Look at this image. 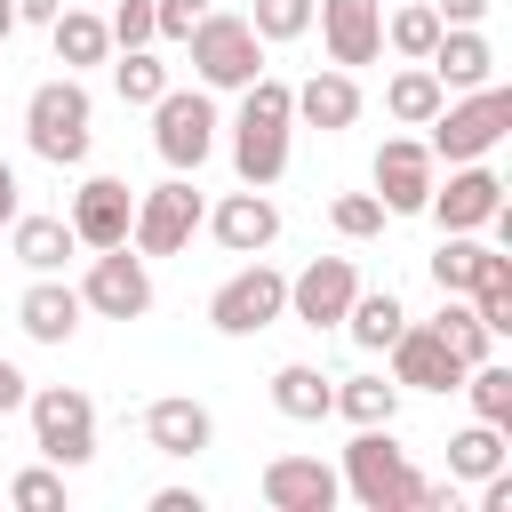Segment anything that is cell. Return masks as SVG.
I'll return each instance as SVG.
<instances>
[{"label": "cell", "mask_w": 512, "mask_h": 512, "mask_svg": "<svg viewBox=\"0 0 512 512\" xmlns=\"http://www.w3.org/2000/svg\"><path fill=\"white\" fill-rule=\"evenodd\" d=\"M384 360H392V384H400V392H456V384H464V360L440 344L432 320H408V328L384 344Z\"/></svg>", "instance_id": "13"}, {"label": "cell", "mask_w": 512, "mask_h": 512, "mask_svg": "<svg viewBox=\"0 0 512 512\" xmlns=\"http://www.w3.org/2000/svg\"><path fill=\"white\" fill-rule=\"evenodd\" d=\"M24 392H32V384H24V368H16V360H0V416H8V408H24Z\"/></svg>", "instance_id": "42"}, {"label": "cell", "mask_w": 512, "mask_h": 512, "mask_svg": "<svg viewBox=\"0 0 512 512\" xmlns=\"http://www.w3.org/2000/svg\"><path fill=\"white\" fill-rule=\"evenodd\" d=\"M8 504H16V512H64V472H56V464L16 472V480H8Z\"/></svg>", "instance_id": "37"}, {"label": "cell", "mask_w": 512, "mask_h": 512, "mask_svg": "<svg viewBox=\"0 0 512 512\" xmlns=\"http://www.w3.org/2000/svg\"><path fill=\"white\" fill-rule=\"evenodd\" d=\"M56 8H64V0H16V24H48Z\"/></svg>", "instance_id": "44"}, {"label": "cell", "mask_w": 512, "mask_h": 512, "mask_svg": "<svg viewBox=\"0 0 512 512\" xmlns=\"http://www.w3.org/2000/svg\"><path fill=\"white\" fill-rule=\"evenodd\" d=\"M456 392L472 400V416H480V424H496V432H512V368H504L496 352H488V360H472Z\"/></svg>", "instance_id": "29"}, {"label": "cell", "mask_w": 512, "mask_h": 512, "mask_svg": "<svg viewBox=\"0 0 512 512\" xmlns=\"http://www.w3.org/2000/svg\"><path fill=\"white\" fill-rule=\"evenodd\" d=\"M312 24L328 40V64H376L384 56V0H312Z\"/></svg>", "instance_id": "14"}, {"label": "cell", "mask_w": 512, "mask_h": 512, "mask_svg": "<svg viewBox=\"0 0 512 512\" xmlns=\"http://www.w3.org/2000/svg\"><path fill=\"white\" fill-rule=\"evenodd\" d=\"M184 48H192L200 88H248V80L264 72V40H256L248 16H216V8H208V16L184 32Z\"/></svg>", "instance_id": "5"}, {"label": "cell", "mask_w": 512, "mask_h": 512, "mask_svg": "<svg viewBox=\"0 0 512 512\" xmlns=\"http://www.w3.org/2000/svg\"><path fill=\"white\" fill-rule=\"evenodd\" d=\"M432 176H440V160H432L424 136H384L376 144V200H384V216H424Z\"/></svg>", "instance_id": "11"}, {"label": "cell", "mask_w": 512, "mask_h": 512, "mask_svg": "<svg viewBox=\"0 0 512 512\" xmlns=\"http://www.w3.org/2000/svg\"><path fill=\"white\" fill-rule=\"evenodd\" d=\"M200 16H208V0H152V32L160 40H184Z\"/></svg>", "instance_id": "39"}, {"label": "cell", "mask_w": 512, "mask_h": 512, "mask_svg": "<svg viewBox=\"0 0 512 512\" xmlns=\"http://www.w3.org/2000/svg\"><path fill=\"white\" fill-rule=\"evenodd\" d=\"M24 416H32V448L56 464V472H80L96 456V400L80 384H40L24 392Z\"/></svg>", "instance_id": "4"}, {"label": "cell", "mask_w": 512, "mask_h": 512, "mask_svg": "<svg viewBox=\"0 0 512 512\" xmlns=\"http://www.w3.org/2000/svg\"><path fill=\"white\" fill-rule=\"evenodd\" d=\"M496 464H504V432L472 416V424H464V432L448 440V480H488Z\"/></svg>", "instance_id": "33"}, {"label": "cell", "mask_w": 512, "mask_h": 512, "mask_svg": "<svg viewBox=\"0 0 512 512\" xmlns=\"http://www.w3.org/2000/svg\"><path fill=\"white\" fill-rule=\"evenodd\" d=\"M432 80L448 88V96H464V88H488L496 80V48H488V32L480 24H440V40H432Z\"/></svg>", "instance_id": "19"}, {"label": "cell", "mask_w": 512, "mask_h": 512, "mask_svg": "<svg viewBox=\"0 0 512 512\" xmlns=\"http://www.w3.org/2000/svg\"><path fill=\"white\" fill-rule=\"evenodd\" d=\"M432 8H440V24H480L496 0H432Z\"/></svg>", "instance_id": "41"}, {"label": "cell", "mask_w": 512, "mask_h": 512, "mask_svg": "<svg viewBox=\"0 0 512 512\" xmlns=\"http://www.w3.org/2000/svg\"><path fill=\"white\" fill-rule=\"evenodd\" d=\"M328 224H336L344 240H376V232H384V200H376V192H336V200H328Z\"/></svg>", "instance_id": "36"}, {"label": "cell", "mask_w": 512, "mask_h": 512, "mask_svg": "<svg viewBox=\"0 0 512 512\" xmlns=\"http://www.w3.org/2000/svg\"><path fill=\"white\" fill-rule=\"evenodd\" d=\"M440 104H448V88L432 80V64H400V72L384 80V112H392L400 128H424Z\"/></svg>", "instance_id": "28"}, {"label": "cell", "mask_w": 512, "mask_h": 512, "mask_svg": "<svg viewBox=\"0 0 512 512\" xmlns=\"http://www.w3.org/2000/svg\"><path fill=\"white\" fill-rule=\"evenodd\" d=\"M24 144L48 160V168H80L88 144H96V96L80 88V72H56L24 96Z\"/></svg>", "instance_id": "2"}, {"label": "cell", "mask_w": 512, "mask_h": 512, "mask_svg": "<svg viewBox=\"0 0 512 512\" xmlns=\"http://www.w3.org/2000/svg\"><path fill=\"white\" fill-rule=\"evenodd\" d=\"M272 408H280L288 424H320V416L336 408V376H320L312 360H280V368H272Z\"/></svg>", "instance_id": "24"}, {"label": "cell", "mask_w": 512, "mask_h": 512, "mask_svg": "<svg viewBox=\"0 0 512 512\" xmlns=\"http://www.w3.org/2000/svg\"><path fill=\"white\" fill-rule=\"evenodd\" d=\"M112 88H120V104H160L168 96V64L152 48H120L112 56Z\"/></svg>", "instance_id": "34"}, {"label": "cell", "mask_w": 512, "mask_h": 512, "mask_svg": "<svg viewBox=\"0 0 512 512\" xmlns=\"http://www.w3.org/2000/svg\"><path fill=\"white\" fill-rule=\"evenodd\" d=\"M352 296H360L352 256H312V264L288 280V320H304V328H344Z\"/></svg>", "instance_id": "12"}, {"label": "cell", "mask_w": 512, "mask_h": 512, "mask_svg": "<svg viewBox=\"0 0 512 512\" xmlns=\"http://www.w3.org/2000/svg\"><path fill=\"white\" fill-rule=\"evenodd\" d=\"M8 32H16V0H0V40H8Z\"/></svg>", "instance_id": "45"}, {"label": "cell", "mask_w": 512, "mask_h": 512, "mask_svg": "<svg viewBox=\"0 0 512 512\" xmlns=\"http://www.w3.org/2000/svg\"><path fill=\"white\" fill-rule=\"evenodd\" d=\"M16 208H24V200H16V168H8V160H0V232H8V224H16Z\"/></svg>", "instance_id": "43"}, {"label": "cell", "mask_w": 512, "mask_h": 512, "mask_svg": "<svg viewBox=\"0 0 512 512\" xmlns=\"http://www.w3.org/2000/svg\"><path fill=\"white\" fill-rule=\"evenodd\" d=\"M48 40H56V64H64V72H80V64H104V56H112L104 16H96V8H72V0L48 16Z\"/></svg>", "instance_id": "26"}, {"label": "cell", "mask_w": 512, "mask_h": 512, "mask_svg": "<svg viewBox=\"0 0 512 512\" xmlns=\"http://www.w3.org/2000/svg\"><path fill=\"white\" fill-rule=\"evenodd\" d=\"M200 192H192V176H168V184H152V192H136V216H128V248L136 256H176L192 232H200Z\"/></svg>", "instance_id": "8"}, {"label": "cell", "mask_w": 512, "mask_h": 512, "mask_svg": "<svg viewBox=\"0 0 512 512\" xmlns=\"http://www.w3.org/2000/svg\"><path fill=\"white\" fill-rule=\"evenodd\" d=\"M496 208H504V176H496V168H480V160H456V168H448V184L432 176V192H424V216H432L440 232H480Z\"/></svg>", "instance_id": "10"}, {"label": "cell", "mask_w": 512, "mask_h": 512, "mask_svg": "<svg viewBox=\"0 0 512 512\" xmlns=\"http://www.w3.org/2000/svg\"><path fill=\"white\" fill-rule=\"evenodd\" d=\"M208 440H216V416H208L192 392H168V400H152V408H144V448H152V456L192 464Z\"/></svg>", "instance_id": "18"}, {"label": "cell", "mask_w": 512, "mask_h": 512, "mask_svg": "<svg viewBox=\"0 0 512 512\" xmlns=\"http://www.w3.org/2000/svg\"><path fill=\"white\" fill-rule=\"evenodd\" d=\"M152 152H160L176 176H192V168L216 152V104H208V88H168V96L152 104Z\"/></svg>", "instance_id": "7"}, {"label": "cell", "mask_w": 512, "mask_h": 512, "mask_svg": "<svg viewBox=\"0 0 512 512\" xmlns=\"http://www.w3.org/2000/svg\"><path fill=\"white\" fill-rule=\"evenodd\" d=\"M104 32H112V48H152L160 32H152V0H120L112 16H104Z\"/></svg>", "instance_id": "38"}, {"label": "cell", "mask_w": 512, "mask_h": 512, "mask_svg": "<svg viewBox=\"0 0 512 512\" xmlns=\"http://www.w3.org/2000/svg\"><path fill=\"white\" fill-rule=\"evenodd\" d=\"M432 328H440V344H448V352H456L464 368L496 352V336H488V320L472 312V296H440V320H432Z\"/></svg>", "instance_id": "31"}, {"label": "cell", "mask_w": 512, "mask_h": 512, "mask_svg": "<svg viewBox=\"0 0 512 512\" xmlns=\"http://www.w3.org/2000/svg\"><path fill=\"white\" fill-rule=\"evenodd\" d=\"M336 480H344V496L360 512H440L448 504V480H424L408 464V448L392 440V424H352Z\"/></svg>", "instance_id": "1"}, {"label": "cell", "mask_w": 512, "mask_h": 512, "mask_svg": "<svg viewBox=\"0 0 512 512\" xmlns=\"http://www.w3.org/2000/svg\"><path fill=\"white\" fill-rule=\"evenodd\" d=\"M288 104H296L304 128H328V136H336V128L360 120V80H352L344 64H328V72H312L304 88H288Z\"/></svg>", "instance_id": "21"}, {"label": "cell", "mask_w": 512, "mask_h": 512, "mask_svg": "<svg viewBox=\"0 0 512 512\" xmlns=\"http://www.w3.org/2000/svg\"><path fill=\"white\" fill-rule=\"evenodd\" d=\"M504 272H512V256L504 248H480L472 232H448L440 256H432V288L440 296H472L480 280H504Z\"/></svg>", "instance_id": "22"}, {"label": "cell", "mask_w": 512, "mask_h": 512, "mask_svg": "<svg viewBox=\"0 0 512 512\" xmlns=\"http://www.w3.org/2000/svg\"><path fill=\"white\" fill-rule=\"evenodd\" d=\"M72 248H80V240H72L64 216H24V208H16V224H8V256H16L24 272H64Z\"/></svg>", "instance_id": "25"}, {"label": "cell", "mask_w": 512, "mask_h": 512, "mask_svg": "<svg viewBox=\"0 0 512 512\" xmlns=\"http://www.w3.org/2000/svg\"><path fill=\"white\" fill-rule=\"evenodd\" d=\"M200 224L216 232V248H224V256H264V248L280 240V208H272V192H256V184L224 192Z\"/></svg>", "instance_id": "15"}, {"label": "cell", "mask_w": 512, "mask_h": 512, "mask_svg": "<svg viewBox=\"0 0 512 512\" xmlns=\"http://www.w3.org/2000/svg\"><path fill=\"white\" fill-rule=\"evenodd\" d=\"M432 40H440V8H432V0H408V8H392V16H384V48H392V56L424 64V56H432Z\"/></svg>", "instance_id": "32"}, {"label": "cell", "mask_w": 512, "mask_h": 512, "mask_svg": "<svg viewBox=\"0 0 512 512\" xmlns=\"http://www.w3.org/2000/svg\"><path fill=\"white\" fill-rule=\"evenodd\" d=\"M328 416H344V424H392L400 416V384L392 376H344Z\"/></svg>", "instance_id": "30"}, {"label": "cell", "mask_w": 512, "mask_h": 512, "mask_svg": "<svg viewBox=\"0 0 512 512\" xmlns=\"http://www.w3.org/2000/svg\"><path fill=\"white\" fill-rule=\"evenodd\" d=\"M80 304L96 312V320H144L152 312V272H144V256L120 240V248H96L88 256V280H80Z\"/></svg>", "instance_id": "9"}, {"label": "cell", "mask_w": 512, "mask_h": 512, "mask_svg": "<svg viewBox=\"0 0 512 512\" xmlns=\"http://www.w3.org/2000/svg\"><path fill=\"white\" fill-rule=\"evenodd\" d=\"M424 128H432V136H424V144H432V160H448V168H456V160H488V152L512 136V88H504V80L464 88V96H456V104H440Z\"/></svg>", "instance_id": "3"}, {"label": "cell", "mask_w": 512, "mask_h": 512, "mask_svg": "<svg viewBox=\"0 0 512 512\" xmlns=\"http://www.w3.org/2000/svg\"><path fill=\"white\" fill-rule=\"evenodd\" d=\"M400 328H408V304H400L392 288H360V296H352V312H344V336H352L360 352H384Z\"/></svg>", "instance_id": "27"}, {"label": "cell", "mask_w": 512, "mask_h": 512, "mask_svg": "<svg viewBox=\"0 0 512 512\" xmlns=\"http://www.w3.org/2000/svg\"><path fill=\"white\" fill-rule=\"evenodd\" d=\"M80 288H64L56 272H32V288L16 296V328L32 336V344H72L80 336Z\"/></svg>", "instance_id": "20"}, {"label": "cell", "mask_w": 512, "mask_h": 512, "mask_svg": "<svg viewBox=\"0 0 512 512\" xmlns=\"http://www.w3.org/2000/svg\"><path fill=\"white\" fill-rule=\"evenodd\" d=\"M256 488L272 512H336V496H344L336 464H320V456H272Z\"/></svg>", "instance_id": "16"}, {"label": "cell", "mask_w": 512, "mask_h": 512, "mask_svg": "<svg viewBox=\"0 0 512 512\" xmlns=\"http://www.w3.org/2000/svg\"><path fill=\"white\" fill-rule=\"evenodd\" d=\"M280 320H288V272H272L264 256L240 264V272L208 296V328H216V336H264V328H280Z\"/></svg>", "instance_id": "6"}, {"label": "cell", "mask_w": 512, "mask_h": 512, "mask_svg": "<svg viewBox=\"0 0 512 512\" xmlns=\"http://www.w3.org/2000/svg\"><path fill=\"white\" fill-rule=\"evenodd\" d=\"M128 216H136V192L120 184V176H88L80 192H72V240L80 248H120L128 240Z\"/></svg>", "instance_id": "17"}, {"label": "cell", "mask_w": 512, "mask_h": 512, "mask_svg": "<svg viewBox=\"0 0 512 512\" xmlns=\"http://www.w3.org/2000/svg\"><path fill=\"white\" fill-rule=\"evenodd\" d=\"M152 512H208L200 488H152Z\"/></svg>", "instance_id": "40"}, {"label": "cell", "mask_w": 512, "mask_h": 512, "mask_svg": "<svg viewBox=\"0 0 512 512\" xmlns=\"http://www.w3.org/2000/svg\"><path fill=\"white\" fill-rule=\"evenodd\" d=\"M232 168H240V184L272 192V184L288 176V128H272V120H232Z\"/></svg>", "instance_id": "23"}, {"label": "cell", "mask_w": 512, "mask_h": 512, "mask_svg": "<svg viewBox=\"0 0 512 512\" xmlns=\"http://www.w3.org/2000/svg\"><path fill=\"white\" fill-rule=\"evenodd\" d=\"M248 24H256L264 48H272V40H304V32H312V0H256Z\"/></svg>", "instance_id": "35"}]
</instances>
